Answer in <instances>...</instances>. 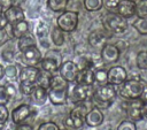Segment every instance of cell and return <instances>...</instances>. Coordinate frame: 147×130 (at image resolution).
I'll return each instance as SVG.
<instances>
[{"mask_svg": "<svg viewBox=\"0 0 147 130\" xmlns=\"http://www.w3.org/2000/svg\"><path fill=\"white\" fill-rule=\"evenodd\" d=\"M48 93V100L56 106L64 105L67 102L68 95H69V83L59 75H54L52 77L51 85L47 90Z\"/></svg>", "mask_w": 147, "mask_h": 130, "instance_id": "cell-1", "label": "cell"}, {"mask_svg": "<svg viewBox=\"0 0 147 130\" xmlns=\"http://www.w3.org/2000/svg\"><path fill=\"white\" fill-rule=\"evenodd\" d=\"M117 95V90L115 85L113 84H105V85H99L96 89H94V94H93V102L95 104V107L98 108H107L110 102L116 98Z\"/></svg>", "mask_w": 147, "mask_h": 130, "instance_id": "cell-2", "label": "cell"}, {"mask_svg": "<svg viewBox=\"0 0 147 130\" xmlns=\"http://www.w3.org/2000/svg\"><path fill=\"white\" fill-rule=\"evenodd\" d=\"M145 86H146V83L139 78L126 79L123 84L119 85V94L122 98L126 100L137 99V98H140Z\"/></svg>", "mask_w": 147, "mask_h": 130, "instance_id": "cell-3", "label": "cell"}, {"mask_svg": "<svg viewBox=\"0 0 147 130\" xmlns=\"http://www.w3.org/2000/svg\"><path fill=\"white\" fill-rule=\"evenodd\" d=\"M102 24L106 30H108L113 33H116V35H121V33L125 32L127 29V25H129L127 20L125 17H123L118 13H114V12H110L103 16Z\"/></svg>", "mask_w": 147, "mask_h": 130, "instance_id": "cell-4", "label": "cell"}, {"mask_svg": "<svg viewBox=\"0 0 147 130\" xmlns=\"http://www.w3.org/2000/svg\"><path fill=\"white\" fill-rule=\"evenodd\" d=\"M86 102V101H85ZM85 102L75 104L76 106L70 110L68 117L64 120V124L71 129H80L85 123V115L90 110Z\"/></svg>", "mask_w": 147, "mask_h": 130, "instance_id": "cell-5", "label": "cell"}, {"mask_svg": "<svg viewBox=\"0 0 147 130\" xmlns=\"http://www.w3.org/2000/svg\"><path fill=\"white\" fill-rule=\"evenodd\" d=\"M62 55L57 49H48L45 55H42L40 61V68L51 74H55L59 71V68L62 63Z\"/></svg>", "mask_w": 147, "mask_h": 130, "instance_id": "cell-6", "label": "cell"}, {"mask_svg": "<svg viewBox=\"0 0 147 130\" xmlns=\"http://www.w3.org/2000/svg\"><path fill=\"white\" fill-rule=\"evenodd\" d=\"M94 94V87L93 85H86L82 83H76V85L72 87L71 92L68 95V99L72 104H79L85 102L88 100H92Z\"/></svg>", "mask_w": 147, "mask_h": 130, "instance_id": "cell-7", "label": "cell"}, {"mask_svg": "<svg viewBox=\"0 0 147 130\" xmlns=\"http://www.w3.org/2000/svg\"><path fill=\"white\" fill-rule=\"evenodd\" d=\"M56 25L65 33L72 32L78 26V13L74 10H64L56 18Z\"/></svg>", "mask_w": 147, "mask_h": 130, "instance_id": "cell-8", "label": "cell"}, {"mask_svg": "<svg viewBox=\"0 0 147 130\" xmlns=\"http://www.w3.org/2000/svg\"><path fill=\"white\" fill-rule=\"evenodd\" d=\"M59 74L61 77H63L68 83H74L76 82L78 74H79V68L75 61L67 60L63 61L59 68Z\"/></svg>", "mask_w": 147, "mask_h": 130, "instance_id": "cell-9", "label": "cell"}, {"mask_svg": "<svg viewBox=\"0 0 147 130\" xmlns=\"http://www.w3.org/2000/svg\"><path fill=\"white\" fill-rule=\"evenodd\" d=\"M22 54V61L25 66H38L41 61L42 54L37 45H32L21 52Z\"/></svg>", "mask_w": 147, "mask_h": 130, "instance_id": "cell-10", "label": "cell"}, {"mask_svg": "<svg viewBox=\"0 0 147 130\" xmlns=\"http://www.w3.org/2000/svg\"><path fill=\"white\" fill-rule=\"evenodd\" d=\"M31 115H32V107L28 104H22L11 110L10 118H11V122H14L17 125V124L24 123Z\"/></svg>", "mask_w": 147, "mask_h": 130, "instance_id": "cell-11", "label": "cell"}, {"mask_svg": "<svg viewBox=\"0 0 147 130\" xmlns=\"http://www.w3.org/2000/svg\"><path fill=\"white\" fill-rule=\"evenodd\" d=\"M40 69L37 66H25L18 72V81L20 83L26 84H36Z\"/></svg>", "mask_w": 147, "mask_h": 130, "instance_id": "cell-12", "label": "cell"}, {"mask_svg": "<svg viewBox=\"0 0 147 130\" xmlns=\"http://www.w3.org/2000/svg\"><path fill=\"white\" fill-rule=\"evenodd\" d=\"M144 102L140 98L137 99H130L126 102V114L130 117L131 121L136 122V121H140L142 118V114H141V109H142Z\"/></svg>", "mask_w": 147, "mask_h": 130, "instance_id": "cell-13", "label": "cell"}, {"mask_svg": "<svg viewBox=\"0 0 147 130\" xmlns=\"http://www.w3.org/2000/svg\"><path fill=\"white\" fill-rule=\"evenodd\" d=\"M121 55V49L117 47V45L114 44H106L101 48V60L103 63H115L118 61Z\"/></svg>", "mask_w": 147, "mask_h": 130, "instance_id": "cell-14", "label": "cell"}, {"mask_svg": "<svg viewBox=\"0 0 147 130\" xmlns=\"http://www.w3.org/2000/svg\"><path fill=\"white\" fill-rule=\"evenodd\" d=\"M127 79L126 70L122 66H114L108 69V83L115 86H119Z\"/></svg>", "mask_w": 147, "mask_h": 130, "instance_id": "cell-15", "label": "cell"}, {"mask_svg": "<svg viewBox=\"0 0 147 130\" xmlns=\"http://www.w3.org/2000/svg\"><path fill=\"white\" fill-rule=\"evenodd\" d=\"M105 120V116H103V113L101 112L100 108L93 106L90 108V110L86 113L85 115V123L91 127V128H95V127H99L102 124Z\"/></svg>", "mask_w": 147, "mask_h": 130, "instance_id": "cell-16", "label": "cell"}, {"mask_svg": "<svg viewBox=\"0 0 147 130\" xmlns=\"http://www.w3.org/2000/svg\"><path fill=\"white\" fill-rule=\"evenodd\" d=\"M3 14H5V17L8 22V24H14L16 22H20L22 20H25V15H24V12L21 7H17V6H9L7 7L5 10H3Z\"/></svg>", "mask_w": 147, "mask_h": 130, "instance_id": "cell-17", "label": "cell"}, {"mask_svg": "<svg viewBox=\"0 0 147 130\" xmlns=\"http://www.w3.org/2000/svg\"><path fill=\"white\" fill-rule=\"evenodd\" d=\"M136 7L137 2H134L133 0H121L117 6L116 13L125 18H130L136 15Z\"/></svg>", "mask_w": 147, "mask_h": 130, "instance_id": "cell-18", "label": "cell"}, {"mask_svg": "<svg viewBox=\"0 0 147 130\" xmlns=\"http://www.w3.org/2000/svg\"><path fill=\"white\" fill-rule=\"evenodd\" d=\"M107 39H108L107 35L101 30H93L92 32H90L87 37V41L90 46L94 48H102L107 44Z\"/></svg>", "mask_w": 147, "mask_h": 130, "instance_id": "cell-19", "label": "cell"}, {"mask_svg": "<svg viewBox=\"0 0 147 130\" xmlns=\"http://www.w3.org/2000/svg\"><path fill=\"white\" fill-rule=\"evenodd\" d=\"M31 97V100L34 105L37 106H44L46 104V101L48 100V93H47V90L39 86V85H36L34 86V90L32 92V94L30 95Z\"/></svg>", "mask_w": 147, "mask_h": 130, "instance_id": "cell-20", "label": "cell"}, {"mask_svg": "<svg viewBox=\"0 0 147 130\" xmlns=\"http://www.w3.org/2000/svg\"><path fill=\"white\" fill-rule=\"evenodd\" d=\"M10 33L14 38H20L26 33H29V23L25 20H22L20 22H16L10 25Z\"/></svg>", "mask_w": 147, "mask_h": 130, "instance_id": "cell-21", "label": "cell"}, {"mask_svg": "<svg viewBox=\"0 0 147 130\" xmlns=\"http://www.w3.org/2000/svg\"><path fill=\"white\" fill-rule=\"evenodd\" d=\"M65 32L63 30H61L57 25L52 28L51 32H49V36H51V39H52V43L56 46V47H61L64 45L65 43Z\"/></svg>", "mask_w": 147, "mask_h": 130, "instance_id": "cell-22", "label": "cell"}, {"mask_svg": "<svg viewBox=\"0 0 147 130\" xmlns=\"http://www.w3.org/2000/svg\"><path fill=\"white\" fill-rule=\"evenodd\" d=\"M76 83H82L86 85H93L94 82V69L88 68L85 70H80L78 74V77L76 79Z\"/></svg>", "mask_w": 147, "mask_h": 130, "instance_id": "cell-23", "label": "cell"}, {"mask_svg": "<svg viewBox=\"0 0 147 130\" xmlns=\"http://www.w3.org/2000/svg\"><path fill=\"white\" fill-rule=\"evenodd\" d=\"M32 45H37V41H36L34 37H32L29 33H26L17 39V48L20 52H23L24 49H26L28 47H30Z\"/></svg>", "mask_w": 147, "mask_h": 130, "instance_id": "cell-24", "label": "cell"}, {"mask_svg": "<svg viewBox=\"0 0 147 130\" xmlns=\"http://www.w3.org/2000/svg\"><path fill=\"white\" fill-rule=\"evenodd\" d=\"M52 77H53V74H51V72L45 71V70L41 69L40 72H39V75H38L36 85H39V86L48 90V87L51 85V82H52Z\"/></svg>", "mask_w": 147, "mask_h": 130, "instance_id": "cell-25", "label": "cell"}, {"mask_svg": "<svg viewBox=\"0 0 147 130\" xmlns=\"http://www.w3.org/2000/svg\"><path fill=\"white\" fill-rule=\"evenodd\" d=\"M68 3L69 0H47V7L55 13L64 12L67 9Z\"/></svg>", "mask_w": 147, "mask_h": 130, "instance_id": "cell-26", "label": "cell"}, {"mask_svg": "<svg viewBox=\"0 0 147 130\" xmlns=\"http://www.w3.org/2000/svg\"><path fill=\"white\" fill-rule=\"evenodd\" d=\"M48 32H49L48 24H47L45 21L40 20V21L37 23L36 28H34V33H36V37H37L38 39L42 40L44 38H46V37H47Z\"/></svg>", "mask_w": 147, "mask_h": 130, "instance_id": "cell-27", "label": "cell"}, {"mask_svg": "<svg viewBox=\"0 0 147 130\" xmlns=\"http://www.w3.org/2000/svg\"><path fill=\"white\" fill-rule=\"evenodd\" d=\"M94 82L98 85H105L108 83V70L99 68L94 70Z\"/></svg>", "mask_w": 147, "mask_h": 130, "instance_id": "cell-28", "label": "cell"}, {"mask_svg": "<svg viewBox=\"0 0 147 130\" xmlns=\"http://www.w3.org/2000/svg\"><path fill=\"white\" fill-rule=\"evenodd\" d=\"M83 5L87 12H98L103 7V0H83Z\"/></svg>", "mask_w": 147, "mask_h": 130, "instance_id": "cell-29", "label": "cell"}, {"mask_svg": "<svg viewBox=\"0 0 147 130\" xmlns=\"http://www.w3.org/2000/svg\"><path fill=\"white\" fill-rule=\"evenodd\" d=\"M18 69L15 64L13 63H8L6 67H5V77L8 79V81H14L16 78H18Z\"/></svg>", "mask_w": 147, "mask_h": 130, "instance_id": "cell-30", "label": "cell"}, {"mask_svg": "<svg viewBox=\"0 0 147 130\" xmlns=\"http://www.w3.org/2000/svg\"><path fill=\"white\" fill-rule=\"evenodd\" d=\"M132 25L140 35H147V17H138Z\"/></svg>", "mask_w": 147, "mask_h": 130, "instance_id": "cell-31", "label": "cell"}, {"mask_svg": "<svg viewBox=\"0 0 147 130\" xmlns=\"http://www.w3.org/2000/svg\"><path fill=\"white\" fill-rule=\"evenodd\" d=\"M78 68H79V71L80 70H85V69H88V68H93L94 66V62L93 60L90 58V56H86V55H82L78 58V61L76 62Z\"/></svg>", "mask_w": 147, "mask_h": 130, "instance_id": "cell-32", "label": "cell"}, {"mask_svg": "<svg viewBox=\"0 0 147 130\" xmlns=\"http://www.w3.org/2000/svg\"><path fill=\"white\" fill-rule=\"evenodd\" d=\"M136 64L141 70H147V51H140L136 58Z\"/></svg>", "mask_w": 147, "mask_h": 130, "instance_id": "cell-33", "label": "cell"}, {"mask_svg": "<svg viewBox=\"0 0 147 130\" xmlns=\"http://www.w3.org/2000/svg\"><path fill=\"white\" fill-rule=\"evenodd\" d=\"M136 15L138 17H147V0H140L137 3Z\"/></svg>", "mask_w": 147, "mask_h": 130, "instance_id": "cell-34", "label": "cell"}, {"mask_svg": "<svg viewBox=\"0 0 147 130\" xmlns=\"http://www.w3.org/2000/svg\"><path fill=\"white\" fill-rule=\"evenodd\" d=\"M34 86H36V84H26V83H20V85H18V90H20V92H21L22 94L30 97V95L32 94L33 90H34Z\"/></svg>", "mask_w": 147, "mask_h": 130, "instance_id": "cell-35", "label": "cell"}, {"mask_svg": "<svg viewBox=\"0 0 147 130\" xmlns=\"http://www.w3.org/2000/svg\"><path fill=\"white\" fill-rule=\"evenodd\" d=\"M117 130H137V127H136V124H134L133 121H131V120H124V121H122L118 124Z\"/></svg>", "mask_w": 147, "mask_h": 130, "instance_id": "cell-36", "label": "cell"}, {"mask_svg": "<svg viewBox=\"0 0 147 130\" xmlns=\"http://www.w3.org/2000/svg\"><path fill=\"white\" fill-rule=\"evenodd\" d=\"M121 0H103V7L109 12H116Z\"/></svg>", "mask_w": 147, "mask_h": 130, "instance_id": "cell-37", "label": "cell"}, {"mask_svg": "<svg viewBox=\"0 0 147 130\" xmlns=\"http://www.w3.org/2000/svg\"><path fill=\"white\" fill-rule=\"evenodd\" d=\"M37 130H60V127L55 123V122H52V121H48V122H44L41 123Z\"/></svg>", "mask_w": 147, "mask_h": 130, "instance_id": "cell-38", "label": "cell"}, {"mask_svg": "<svg viewBox=\"0 0 147 130\" xmlns=\"http://www.w3.org/2000/svg\"><path fill=\"white\" fill-rule=\"evenodd\" d=\"M9 95L7 93V90L5 85H0V105H7L9 102Z\"/></svg>", "mask_w": 147, "mask_h": 130, "instance_id": "cell-39", "label": "cell"}, {"mask_svg": "<svg viewBox=\"0 0 147 130\" xmlns=\"http://www.w3.org/2000/svg\"><path fill=\"white\" fill-rule=\"evenodd\" d=\"M9 118V110L6 105H0V123H6Z\"/></svg>", "mask_w": 147, "mask_h": 130, "instance_id": "cell-40", "label": "cell"}, {"mask_svg": "<svg viewBox=\"0 0 147 130\" xmlns=\"http://www.w3.org/2000/svg\"><path fill=\"white\" fill-rule=\"evenodd\" d=\"M7 26H8V25H7ZM7 26H6V28H0V46L3 45V44H6V43L10 39L9 32H8V30H7Z\"/></svg>", "mask_w": 147, "mask_h": 130, "instance_id": "cell-41", "label": "cell"}, {"mask_svg": "<svg viewBox=\"0 0 147 130\" xmlns=\"http://www.w3.org/2000/svg\"><path fill=\"white\" fill-rule=\"evenodd\" d=\"M1 56L2 59L6 61V62H11L14 60V56H15V53L11 51V49H5L2 53H1Z\"/></svg>", "mask_w": 147, "mask_h": 130, "instance_id": "cell-42", "label": "cell"}, {"mask_svg": "<svg viewBox=\"0 0 147 130\" xmlns=\"http://www.w3.org/2000/svg\"><path fill=\"white\" fill-rule=\"evenodd\" d=\"M5 87H6V90H7V93H8V95H9V99L15 98V95H16V93H17L16 86H15L13 83H8V84L5 85Z\"/></svg>", "mask_w": 147, "mask_h": 130, "instance_id": "cell-43", "label": "cell"}, {"mask_svg": "<svg viewBox=\"0 0 147 130\" xmlns=\"http://www.w3.org/2000/svg\"><path fill=\"white\" fill-rule=\"evenodd\" d=\"M15 130H33V128L28 123H21V124L16 125Z\"/></svg>", "mask_w": 147, "mask_h": 130, "instance_id": "cell-44", "label": "cell"}, {"mask_svg": "<svg viewBox=\"0 0 147 130\" xmlns=\"http://www.w3.org/2000/svg\"><path fill=\"white\" fill-rule=\"evenodd\" d=\"M7 25H8V22H7L6 17H5L3 12H1L0 13V28H6Z\"/></svg>", "mask_w": 147, "mask_h": 130, "instance_id": "cell-45", "label": "cell"}, {"mask_svg": "<svg viewBox=\"0 0 147 130\" xmlns=\"http://www.w3.org/2000/svg\"><path fill=\"white\" fill-rule=\"evenodd\" d=\"M24 2H25V0H10V6H17V7H21Z\"/></svg>", "mask_w": 147, "mask_h": 130, "instance_id": "cell-46", "label": "cell"}, {"mask_svg": "<svg viewBox=\"0 0 147 130\" xmlns=\"http://www.w3.org/2000/svg\"><path fill=\"white\" fill-rule=\"evenodd\" d=\"M140 99L142 100L144 104L147 102V84H146V86H145V89H144V91H142V93L140 95Z\"/></svg>", "mask_w": 147, "mask_h": 130, "instance_id": "cell-47", "label": "cell"}, {"mask_svg": "<svg viewBox=\"0 0 147 130\" xmlns=\"http://www.w3.org/2000/svg\"><path fill=\"white\" fill-rule=\"evenodd\" d=\"M141 114H142V118H146L147 120V102L144 104L142 109H141Z\"/></svg>", "mask_w": 147, "mask_h": 130, "instance_id": "cell-48", "label": "cell"}, {"mask_svg": "<svg viewBox=\"0 0 147 130\" xmlns=\"http://www.w3.org/2000/svg\"><path fill=\"white\" fill-rule=\"evenodd\" d=\"M0 3L3 6V8H5V7L7 8V7L10 6V0H0Z\"/></svg>", "mask_w": 147, "mask_h": 130, "instance_id": "cell-49", "label": "cell"}, {"mask_svg": "<svg viewBox=\"0 0 147 130\" xmlns=\"http://www.w3.org/2000/svg\"><path fill=\"white\" fill-rule=\"evenodd\" d=\"M3 76H5V67L0 63V79H1Z\"/></svg>", "mask_w": 147, "mask_h": 130, "instance_id": "cell-50", "label": "cell"}, {"mask_svg": "<svg viewBox=\"0 0 147 130\" xmlns=\"http://www.w3.org/2000/svg\"><path fill=\"white\" fill-rule=\"evenodd\" d=\"M3 128H5V124L3 123H0V130H3Z\"/></svg>", "mask_w": 147, "mask_h": 130, "instance_id": "cell-51", "label": "cell"}, {"mask_svg": "<svg viewBox=\"0 0 147 130\" xmlns=\"http://www.w3.org/2000/svg\"><path fill=\"white\" fill-rule=\"evenodd\" d=\"M1 12H3V6L0 3V13H1Z\"/></svg>", "mask_w": 147, "mask_h": 130, "instance_id": "cell-52", "label": "cell"}, {"mask_svg": "<svg viewBox=\"0 0 147 130\" xmlns=\"http://www.w3.org/2000/svg\"><path fill=\"white\" fill-rule=\"evenodd\" d=\"M60 130H61V129H60ZM63 130H64V129H63Z\"/></svg>", "mask_w": 147, "mask_h": 130, "instance_id": "cell-53", "label": "cell"}]
</instances>
